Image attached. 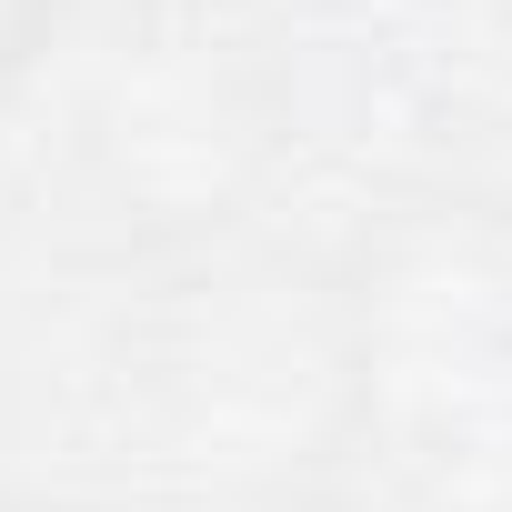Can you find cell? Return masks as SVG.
<instances>
[{
	"instance_id": "6da1fadb",
	"label": "cell",
	"mask_w": 512,
	"mask_h": 512,
	"mask_svg": "<svg viewBox=\"0 0 512 512\" xmlns=\"http://www.w3.org/2000/svg\"><path fill=\"white\" fill-rule=\"evenodd\" d=\"M51 21H61V0H0V81H11V71L41 51Z\"/></svg>"
},
{
	"instance_id": "7a4b0ae2",
	"label": "cell",
	"mask_w": 512,
	"mask_h": 512,
	"mask_svg": "<svg viewBox=\"0 0 512 512\" xmlns=\"http://www.w3.org/2000/svg\"><path fill=\"white\" fill-rule=\"evenodd\" d=\"M0 512H11V502H0Z\"/></svg>"
}]
</instances>
